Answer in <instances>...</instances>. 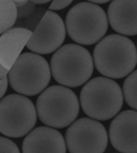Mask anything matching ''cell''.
<instances>
[{
  "mask_svg": "<svg viewBox=\"0 0 137 153\" xmlns=\"http://www.w3.org/2000/svg\"><path fill=\"white\" fill-rule=\"evenodd\" d=\"M51 74L66 88L84 85L94 72V59L87 49L78 44L61 46L51 57Z\"/></svg>",
  "mask_w": 137,
  "mask_h": 153,
  "instance_id": "cell-3",
  "label": "cell"
},
{
  "mask_svg": "<svg viewBox=\"0 0 137 153\" xmlns=\"http://www.w3.org/2000/svg\"><path fill=\"white\" fill-rule=\"evenodd\" d=\"M124 99L130 107L137 111V70L128 75L123 85Z\"/></svg>",
  "mask_w": 137,
  "mask_h": 153,
  "instance_id": "cell-15",
  "label": "cell"
},
{
  "mask_svg": "<svg viewBox=\"0 0 137 153\" xmlns=\"http://www.w3.org/2000/svg\"><path fill=\"white\" fill-rule=\"evenodd\" d=\"M108 139L104 125L91 118H80L71 124L65 137L70 153H104Z\"/></svg>",
  "mask_w": 137,
  "mask_h": 153,
  "instance_id": "cell-8",
  "label": "cell"
},
{
  "mask_svg": "<svg viewBox=\"0 0 137 153\" xmlns=\"http://www.w3.org/2000/svg\"><path fill=\"white\" fill-rule=\"evenodd\" d=\"M35 106L30 99L19 94H10L0 100V132L19 139L28 134L35 126Z\"/></svg>",
  "mask_w": 137,
  "mask_h": 153,
  "instance_id": "cell-7",
  "label": "cell"
},
{
  "mask_svg": "<svg viewBox=\"0 0 137 153\" xmlns=\"http://www.w3.org/2000/svg\"><path fill=\"white\" fill-rule=\"evenodd\" d=\"M0 153H20V150L10 139L0 137Z\"/></svg>",
  "mask_w": 137,
  "mask_h": 153,
  "instance_id": "cell-16",
  "label": "cell"
},
{
  "mask_svg": "<svg viewBox=\"0 0 137 153\" xmlns=\"http://www.w3.org/2000/svg\"><path fill=\"white\" fill-rule=\"evenodd\" d=\"M68 36L80 45L99 43L108 29V18L101 6L91 1L74 5L66 16Z\"/></svg>",
  "mask_w": 137,
  "mask_h": 153,
  "instance_id": "cell-5",
  "label": "cell"
},
{
  "mask_svg": "<svg viewBox=\"0 0 137 153\" xmlns=\"http://www.w3.org/2000/svg\"><path fill=\"white\" fill-rule=\"evenodd\" d=\"M8 83L19 95L35 96L47 89L51 79L50 65L33 52L22 53L8 73Z\"/></svg>",
  "mask_w": 137,
  "mask_h": 153,
  "instance_id": "cell-6",
  "label": "cell"
},
{
  "mask_svg": "<svg viewBox=\"0 0 137 153\" xmlns=\"http://www.w3.org/2000/svg\"><path fill=\"white\" fill-rule=\"evenodd\" d=\"M91 3H95V4H97V3H107L108 1H106V0H93V1H91Z\"/></svg>",
  "mask_w": 137,
  "mask_h": 153,
  "instance_id": "cell-23",
  "label": "cell"
},
{
  "mask_svg": "<svg viewBox=\"0 0 137 153\" xmlns=\"http://www.w3.org/2000/svg\"><path fill=\"white\" fill-rule=\"evenodd\" d=\"M66 31L61 17L52 10H47L26 46L36 54H50L61 47L66 39Z\"/></svg>",
  "mask_w": 137,
  "mask_h": 153,
  "instance_id": "cell-9",
  "label": "cell"
},
{
  "mask_svg": "<svg viewBox=\"0 0 137 153\" xmlns=\"http://www.w3.org/2000/svg\"><path fill=\"white\" fill-rule=\"evenodd\" d=\"M80 103L76 94L63 85H51L36 100V114L51 128H65L76 121Z\"/></svg>",
  "mask_w": 137,
  "mask_h": 153,
  "instance_id": "cell-4",
  "label": "cell"
},
{
  "mask_svg": "<svg viewBox=\"0 0 137 153\" xmlns=\"http://www.w3.org/2000/svg\"><path fill=\"white\" fill-rule=\"evenodd\" d=\"M66 140L56 129L40 126L32 129L22 144V153H66Z\"/></svg>",
  "mask_w": 137,
  "mask_h": 153,
  "instance_id": "cell-11",
  "label": "cell"
},
{
  "mask_svg": "<svg viewBox=\"0 0 137 153\" xmlns=\"http://www.w3.org/2000/svg\"><path fill=\"white\" fill-rule=\"evenodd\" d=\"M32 32L22 27H15L0 36V64L10 70L28 43Z\"/></svg>",
  "mask_w": 137,
  "mask_h": 153,
  "instance_id": "cell-13",
  "label": "cell"
},
{
  "mask_svg": "<svg viewBox=\"0 0 137 153\" xmlns=\"http://www.w3.org/2000/svg\"><path fill=\"white\" fill-rule=\"evenodd\" d=\"M94 64L97 70L110 79L130 75L137 65V48L127 36L109 34L94 49Z\"/></svg>",
  "mask_w": 137,
  "mask_h": 153,
  "instance_id": "cell-1",
  "label": "cell"
},
{
  "mask_svg": "<svg viewBox=\"0 0 137 153\" xmlns=\"http://www.w3.org/2000/svg\"><path fill=\"white\" fill-rule=\"evenodd\" d=\"M79 103L91 119L106 121L115 117L123 107V90L112 79L96 77L82 88Z\"/></svg>",
  "mask_w": 137,
  "mask_h": 153,
  "instance_id": "cell-2",
  "label": "cell"
},
{
  "mask_svg": "<svg viewBox=\"0 0 137 153\" xmlns=\"http://www.w3.org/2000/svg\"><path fill=\"white\" fill-rule=\"evenodd\" d=\"M14 3L16 4L17 7H21V6H24L25 4L28 3V1H26V0H24V1H19V0H16V1H14Z\"/></svg>",
  "mask_w": 137,
  "mask_h": 153,
  "instance_id": "cell-21",
  "label": "cell"
},
{
  "mask_svg": "<svg viewBox=\"0 0 137 153\" xmlns=\"http://www.w3.org/2000/svg\"><path fill=\"white\" fill-rule=\"evenodd\" d=\"M17 19V6L14 1L0 0V34L12 29Z\"/></svg>",
  "mask_w": 137,
  "mask_h": 153,
  "instance_id": "cell-14",
  "label": "cell"
},
{
  "mask_svg": "<svg viewBox=\"0 0 137 153\" xmlns=\"http://www.w3.org/2000/svg\"><path fill=\"white\" fill-rule=\"evenodd\" d=\"M107 18L117 34H137V0H114L108 6Z\"/></svg>",
  "mask_w": 137,
  "mask_h": 153,
  "instance_id": "cell-12",
  "label": "cell"
},
{
  "mask_svg": "<svg viewBox=\"0 0 137 153\" xmlns=\"http://www.w3.org/2000/svg\"><path fill=\"white\" fill-rule=\"evenodd\" d=\"M109 139L121 153H137V111L128 109L117 114L110 123Z\"/></svg>",
  "mask_w": 137,
  "mask_h": 153,
  "instance_id": "cell-10",
  "label": "cell"
},
{
  "mask_svg": "<svg viewBox=\"0 0 137 153\" xmlns=\"http://www.w3.org/2000/svg\"><path fill=\"white\" fill-rule=\"evenodd\" d=\"M8 85V78H4L0 80V100L3 98Z\"/></svg>",
  "mask_w": 137,
  "mask_h": 153,
  "instance_id": "cell-19",
  "label": "cell"
},
{
  "mask_svg": "<svg viewBox=\"0 0 137 153\" xmlns=\"http://www.w3.org/2000/svg\"><path fill=\"white\" fill-rule=\"evenodd\" d=\"M8 73H10V70H7L5 67H3L1 64H0V80H1V79H4V78H7Z\"/></svg>",
  "mask_w": 137,
  "mask_h": 153,
  "instance_id": "cell-20",
  "label": "cell"
},
{
  "mask_svg": "<svg viewBox=\"0 0 137 153\" xmlns=\"http://www.w3.org/2000/svg\"><path fill=\"white\" fill-rule=\"evenodd\" d=\"M32 3L35 5V4H46V3H49V1H47V0H45V1H38V0H33V1H31Z\"/></svg>",
  "mask_w": 137,
  "mask_h": 153,
  "instance_id": "cell-22",
  "label": "cell"
},
{
  "mask_svg": "<svg viewBox=\"0 0 137 153\" xmlns=\"http://www.w3.org/2000/svg\"><path fill=\"white\" fill-rule=\"evenodd\" d=\"M72 3L71 0H67V1H60V0H56V1H52L49 6L51 10H63V8L68 7L70 4Z\"/></svg>",
  "mask_w": 137,
  "mask_h": 153,
  "instance_id": "cell-18",
  "label": "cell"
},
{
  "mask_svg": "<svg viewBox=\"0 0 137 153\" xmlns=\"http://www.w3.org/2000/svg\"><path fill=\"white\" fill-rule=\"evenodd\" d=\"M34 10V4L31 1H28V3L25 4L24 6L17 7V18L23 19L25 17L29 16Z\"/></svg>",
  "mask_w": 137,
  "mask_h": 153,
  "instance_id": "cell-17",
  "label": "cell"
}]
</instances>
